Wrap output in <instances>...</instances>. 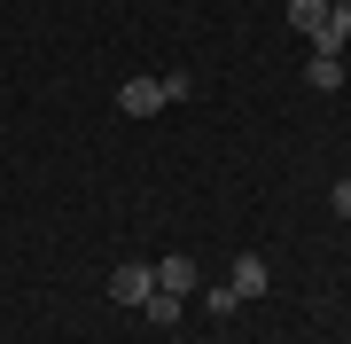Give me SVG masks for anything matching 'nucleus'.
Returning <instances> with one entry per match:
<instances>
[{"label": "nucleus", "mask_w": 351, "mask_h": 344, "mask_svg": "<svg viewBox=\"0 0 351 344\" xmlns=\"http://www.w3.org/2000/svg\"><path fill=\"white\" fill-rule=\"evenodd\" d=\"M328 204H336V219H351V180H336V196H328Z\"/></svg>", "instance_id": "nucleus-9"}, {"label": "nucleus", "mask_w": 351, "mask_h": 344, "mask_svg": "<svg viewBox=\"0 0 351 344\" xmlns=\"http://www.w3.org/2000/svg\"><path fill=\"white\" fill-rule=\"evenodd\" d=\"M141 313H149V321H180V297H172V290H149V306H141Z\"/></svg>", "instance_id": "nucleus-8"}, {"label": "nucleus", "mask_w": 351, "mask_h": 344, "mask_svg": "<svg viewBox=\"0 0 351 344\" xmlns=\"http://www.w3.org/2000/svg\"><path fill=\"white\" fill-rule=\"evenodd\" d=\"M313 87H320V94L343 87V63H336V55H313Z\"/></svg>", "instance_id": "nucleus-7"}, {"label": "nucleus", "mask_w": 351, "mask_h": 344, "mask_svg": "<svg viewBox=\"0 0 351 344\" xmlns=\"http://www.w3.org/2000/svg\"><path fill=\"white\" fill-rule=\"evenodd\" d=\"M351 47V0H336V8H328V24L313 32V55H343Z\"/></svg>", "instance_id": "nucleus-3"}, {"label": "nucleus", "mask_w": 351, "mask_h": 344, "mask_svg": "<svg viewBox=\"0 0 351 344\" xmlns=\"http://www.w3.org/2000/svg\"><path fill=\"white\" fill-rule=\"evenodd\" d=\"M149 290H156V266H141V258H125V266L110 274V297H117V306H149Z\"/></svg>", "instance_id": "nucleus-1"}, {"label": "nucleus", "mask_w": 351, "mask_h": 344, "mask_svg": "<svg viewBox=\"0 0 351 344\" xmlns=\"http://www.w3.org/2000/svg\"><path fill=\"white\" fill-rule=\"evenodd\" d=\"M289 24H297L304 39H313V32L328 24V0H289Z\"/></svg>", "instance_id": "nucleus-6"}, {"label": "nucleus", "mask_w": 351, "mask_h": 344, "mask_svg": "<svg viewBox=\"0 0 351 344\" xmlns=\"http://www.w3.org/2000/svg\"><path fill=\"white\" fill-rule=\"evenodd\" d=\"M156 290L188 297V290H195V266H188V258H164V266H156Z\"/></svg>", "instance_id": "nucleus-5"}, {"label": "nucleus", "mask_w": 351, "mask_h": 344, "mask_svg": "<svg viewBox=\"0 0 351 344\" xmlns=\"http://www.w3.org/2000/svg\"><path fill=\"white\" fill-rule=\"evenodd\" d=\"M234 297H265V258H234V282H226Z\"/></svg>", "instance_id": "nucleus-4"}, {"label": "nucleus", "mask_w": 351, "mask_h": 344, "mask_svg": "<svg viewBox=\"0 0 351 344\" xmlns=\"http://www.w3.org/2000/svg\"><path fill=\"white\" fill-rule=\"evenodd\" d=\"M117 110H125V117H156V110H164V78H125Z\"/></svg>", "instance_id": "nucleus-2"}]
</instances>
